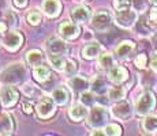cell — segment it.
I'll list each match as a JSON object with an SVG mask.
<instances>
[{"label": "cell", "instance_id": "obj_30", "mask_svg": "<svg viewBox=\"0 0 157 136\" xmlns=\"http://www.w3.org/2000/svg\"><path fill=\"white\" fill-rule=\"evenodd\" d=\"M79 101H81V104H83V105H86L87 108H90V106H93V105L96 104V93H92V91H83V93H81L79 94Z\"/></svg>", "mask_w": 157, "mask_h": 136}, {"label": "cell", "instance_id": "obj_26", "mask_svg": "<svg viewBox=\"0 0 157 136\" xmlns=\"http://www.w3.org/2000/svg\"><path fill=\"white\" fill-rule=\"evenodd\" d=\"M48 61H49V64L52 65L53 69H56V71H63V68H64L66 61H67V60L64 59L63 54L48 53Z\"/></svg>", "mask_w": 157, "mask_h": 136}, {"label": "cell", "instance_id": "obj_16", "mask_svg": "<svg viewBox=\"0 0 157 136\" xmlns=\"http://www.w3.org/2000/svg\"><path fill=\"white\" fill-rule=\"evenodd\" d=\"M87 113H89V109H87L86 105L77 104V105H72V106L68 109L67 116H68V119H70L71 121L79 123V121H82L83 119H86Z\"/></svg>", "mask_w": 157, "mask_h": 136}, {"label": "cell", "instance_id": "obj_17", "mask_svg": "<svg viewBox=\"0 0 157 136\" xmlns=\"http://www.w3.org/2000/svg\"><path fill=\"white\" fill-rule=\"evenodd\" d=\"M90 15V8L86 7V6H77V7H74L72 10L70 11V18L71 20H74V22L77 23H85L89 20Z\"/></svg>", "mask_w": 157, "mask_h": 136}, {"label": "cell", "instance_id": "obj_35", "mask_svg": "<svg viewBox=\"0 0 157 136\" xmlns=\"http://www.w3.org/2000/svg\"><path fill=\"white\" fill-rule=\"evenodd\" d=\"M134 64H135V67H137V68L145 69V68H146V65H147V56L145 53L138 54V56L134 59Z\"/></svg>", "mask_w": 157, "mask_h": 136}, {"label": "cell", "instance_id": "obj_45", "mask_svg": "<svg viewBox=\"0 0 157 136\" xmlns=\"http://www.w3.org/2000/svg\"><path fill=\"white\" fill-rule=\"evenodd\" d=\"M0 45H3V44H2V41H0Z\"/></svg>", "mask_w": 157, "mask_h": 136}, {"label": "cell", "instance_id": "obj_46", "mask_svg": "<svg viewBox=\"0 0 157 136\" xmlns=\"http://www.w3.org/2000/svg\"><path fill=\"white\" fill-rule=\"evenodd\" d=\"M82 2H86V0H82Z\"/></svg>", "mask_w": 157, "mask_h": 136}, {"label": "cell", "instance_id": "obj_18", "mask_svg": "<svg viewBox=\"0 0 157 136\" xmlns=\"http://www.w3.org/2000/svg\"><path fill=\"white\" fill-rule=\"evenodd\" d=\"M41 8H43V13L48 18H56L60 14L62 4H60L59 0H44Z\"/></svg>", "mask_w": 157, "mask_h": 136}, {"label": "cell", "instance_id": "obj_31", "mask_svg": "<svg viewBox=\"0 0 157 136\" xmlns=\"http://www.w3.org/2000/svg\"><path fill=\"white\" fill-rule=\"evenodd\" d=\"M77 71H78V63L72 59H68L67 61H66L64 68H63V74H64L66 76L71 78L77 74Z\"/></svg>", "mask_w": 157, "mask_h": 136}, {"label": "cell", "instance_id": "obj_1", "mask_svg": "<svg viewBox=\"0 0 157 136\" xmlns=\"http://www.w3.org/2000/svg\"><path fill=\"white\" fill-rule=\"evenodd\" d=\"M26 76V68L22 63H15L6 67L0 72V82L6 84H18L22 83Z\"/></svg>", "mask_w": 157, "mask_h": 136}, {"label": "cell", "instance_id": "obj_34", "mask_svg": "<svg viewBox=\"0 0 157 136\" xmlns=\"http://www.w3.org/2000/svg\"><path fill=\"white\" fill-rule=\"evenodd\" d=\"M131 6L137 13L144 14L147 10V0H131Z\"/></svg>", "mask_w": 157, "mask_h": 136}, {"label": "cell", "instance_id": "obj_27", "mask_svg": "<svg viewBox=\"0 0 157 136\" xmlns=\"http://www.w3.org/2000/svg\"><path fill=\"white\" fill-rule=\"evenodd\" d=\"M124 97H126V89L122 87L120 84H116V86L108 89V98L111 101H115V102L122 101V99H124Z\"/></svg>", "mask_w": 157, "mask_h": 136}, {"label": "cell", "instance_id": "obj_32", "mask_svg": "<svg viewBox=\"0 0 157 136\" xmlns=\"http://www.w3.org/2000/svg\"><path fill=\"white\" fill-rule=\"evenodd\" d=\"M3 19L7 23V26L11 27V29H14V27L18 25V17L13 10H6L4 15H3Z\"/></svg>", "mask_w": 157, "mask_h": 136}, {"label": "cell", "instance_id": "obj_5", "mask_svg": "<svg viewBox=\"0 0 157 136\" xmlns=\"http://www.w3.org/2000/svg\"><path fill=\"white\" fill-rule=\"evenodd\" d=\"M113 20L122 29H131L135 26L138 20V13L134 8H124V10H116V14L113 17Z\"/></svg>", "mask_w": 157, "mask_h": 136}, {"label": "cell", "instance_id": "obj_8", "mask_svg": "<svg viewBox=\"0 0 157 136\" xmlns=\"http://www.w3.org/2000/svg\"><path fill=\"white\" fill-rule=\"evenodd\" d=\"M134 109L131 106V104L127 101H117L116 104L112 105V108H111V112H112L113 117L117 120H122V121H127L132 117V114H134Z\"/></svg>", "mask_w": 157, "mask_h": 136}, {"label": "cell", "instance_id": "obj_39", "mask_svg": "<svg viewBox=\"0 0 157 136\" xmlns=\"http://www.w3.org/2000/svg\"><path fill=\"white\" fill-rule=\"evenodd\" d=\"M28 2L29 0H13V4L15 8H25L26 6H28Z\"/></svg>", "mask_w": 157, "mask_h": 136}, {"label": "cell", "instance_id": "obj_28", "mask_svg": "<svg viewBox=\"0 0 157 136\" xmlns=\"http://www.w3.org/2000/svg\"><path fill=\"white\" fill-rule=\"evenodd\" d=\"M135 31H137L138 35H144V37H147V35L152 34V27H150V20L147 22L146 19H140L135 23Z\"/></svg>", "mask_w": 157, "mask_h": 136}, {"label": "cell", "instance_id": "obj_25", "mask_svg": "<svg viewBox=\"0 0 157 136\" xmlns=\"http://www.w3.org/2000/svg\"><path fill=\"white\" fill-rule=\"evenodd\" d=\"M142 129L146 134H156L157 132V114H147L142 121Z\"/></svg>", "mask_w": 157, "mask_h": 136}, {"label": "cell", "instance_id": "obj_4", "mask_svg": "<svg viewBox=\"0 0 157 136\" xmlns=\"http://www.w3.org/2000/svg\"><path fill=\"white\" fill-rule=\"evenodd\" d=\"M156 95L152 91H145L138 97L135 102V113L138 116H147L156 108Z\"/></svg>", "mask_w": 157, "mask_h": 136}, {"label": "cell", "instance_id": "obj_23", "mask_svg": "<svg viewBox=\"0 0 157 136\" xmlns=\"http://www.w3.org/2000/svg\"><path fill=\"white\" fill-rule=\"evenodd\" d=\"M33 76L37 82L44 83L51 78V69L43 64H38L36 67H33Z\"/></svg>", "mask_w": 157, "mask_h": 136}, {"label": "cell", "instance_id": "obj_44", "mask_svg": "<svg viewBox=\"0 0 157 136\" xmlns=\"http://www.w3.org/2000/svg\"><path fill=\"white\" fill-rule=\"evenodd\" d=\"M150 3H152L153 6H155V7H157V0H149Z\"/></svg>", "mask_w": 157, "mask_h": 136}, {"label": "cell", "instance_id": "obj_24", "mask_svg": "<svg viewBox=\"0 0 157 136\" xmlns=\"http://www.w3.org/2000/svg\"><path fill=\"white\" fill-rule=\"evenodd\" d=\"M90 89H92L93 93L96 94H104V93H108V87H107V80L102 76H94L90 82Z\"/></svg>", "mask_w": 157, "mask_h": 136}, {"label": "cell", "instance_id": "obj_36", "mask_svg": "<svg viewBox=\"0 0 157 136\" xmlns=\"http://www.w3.org/2000/svg\"><path fill=\"white\" fill-rule=\"evenodd\" d=\"M131 6V0H115L113 2V7L116 10H124L128 8Z\"/></svg>", "mask_w": 157, "mask_h": 136}, {"label": "cell", "instance_id": "obj_7", "mask_svg": "<svg viewBox=\"0 0 157 136\" xmlns=\"http://www.w3.org/2000/svg\"><path fill=\"white\" fill-rule=\"evenodd\" d=\"M23 41H25L23 35L21 34V31H17V30H11V31L6 33L2 38L3 46L10 52H15V50L19 49L23 45Z\"/></svg>", "mask_w": 157, "mask_h": 136}, {"label": "cell", "instance_id": "obj_37", "mask_svg": "<svg viewBox=\"0 0 157 136\" xmlns=\"http://www.w3.org/2000/svg\"><path fill=\"white\" fill-rule=\"evenodd\" d=\"M21 106H22L23 113H26V114H32L33 113V109H34L33 104L29 101V99H23V101L21 102Z\"/></svg>", "mask_w": 157, "mask_h": 136}, {"label": "cell", "instance_id": "obj_14", "mask_svg": "<svg viewBox=\"0 0 157 136\" xmlns=\"http://www.w3.org/2000/svg\"><path fill=\"white\" fill-rule=\"evenodd\" d=\"M108 80L115 84H120L128 79V71L122 65H113L109 71H107Z\"/></svg>", "mask_w": 157, "mask_h": 136}, {"label": "cell", "instance_id": "obj_6", "mask_svg": "<svg viewBox=\"0 0 157 136\" xmlns=\"http://www.w3.org/2000/svg\"><path fill=\"white\" fill-rule=\"evenodd\" d=\"M56 102L55 99L52 98V95L51 97H43V98L38 101L37 106H36V110H37V114L40 119L43 120H48L51 119V117L55 114L56 112Z\"/></svg>", "mask_w": 157, "mask_h": 136}, {"label": "cell", "instance_id": "obj_22", "mask_svg": "<svg viewBox=\"0 0 157 136\" xmlns=\"http://www.w3.org/2000/svg\"><path fill=\"white\" fill-rule=\"evenodd\" d=\"M52 98L55 99V102L60 106H64V105L68 104V99H70V95H68L67 89H64L63 86L56 87L52 91Z\"/></svg>", "mask_w": 157, "mask_h": 136}, {"label": "cell", "instance_id": "obj_33", "mask_svg": "<svg viewBox=\"0 0 157 136\" xmlns=\"http://www.w3.org/2000/svg\"><path fill=\"white\" fill-rule=\"evenodd\" d=\"M104 132L108 136H119L122 135V128L117 124H107L104 127Z\"/></svg>", "mask_w": 157, "mask_h": 136}, {"label": "cell", "instance_id": "obj_43", "mask_svg": "<svg viewBox=\"0 0 157 136\" xmlns=\"http://www.w3.org/2000/svg\"><path fill=\"white\" fill-rule=\"evenodd\" d=\"M7 23H6V22H0V35H2V34H4V33L6 31H7Z\"/></svg>", "mask_w": 157, "mask_h": 136}, {"label": "cell", "instance_id": "obj_11", "mask_svg": "<svg viewBox=\"0 0 157 136\" xmlns=\"http://www.w3.org/2000/svg\"><path fill=\"white\" fill-rule=\"evenodd\" d=\"M45 48H47L48 53H53V54H66L68 53V45L66 40H63L62 37H52L48 38L45 42Z\"/></svg>", "mask_w": 157, "mask_h": 136}, {"label": "cell", "instance_id": "obj_20", "mask_svg": "<svg viewBox=\"0 0 157 136\" xmlns=\"http://www.w3.org/2000/svg\"><path fill=\"white\" fill-rule=\"evenodd\" d=\"M115 59H116V57L112 56V54L108 53V52L101 53L100 56L97 57V65H98V68L102 69V71H109V69L115 65Z\"/></svg>", "mask_w": 157, "mask_h": 136}, {"label": "cell", "instance_id": "obj_2", "mask_svg": "<svg viewBox=\"0 0 157 136\" xmlns=\"http://www.w3.org/2000/svg\"><path fill=\"white\" fill-rule=\"evenodd\" d=\"M108 120H109V113L104 106L100 105H93L90 106V110L87 113L86 117V123L89 127L92 128H102L107 125Z\"/></svg>", "mask_w": 157, "mask_h": 136}, {"label": "cell", "instance_id": "obj_10", "mask_svg": "<svg viewBox=\"0 0 157 136\" xmlns=\"http://www.w3.org/2000/svg\"><path fill=\"white\" fill-rule=\"evenodd\" d=\"M57 33L59 37H62L66 41H72L75 38H78V35L81 34V27L79 23L77 22H62L57 27Z\"/></svg>", "mask_w": 157, "mask_h": 136}, {"label": "cell", "instance_id": "obj_9", "mask_svg": "<svg viewBox=\"0 0 157 136\" xmlns=\"http://www.w3.org/2000/svg\"><path fill=\"white\" fill-rule=\"evenodd\" d=\"M19 99V93L13 84H3L0 87V101L4 108H11Z\"/></svg>", "mask_w": 157, "mask_h": 136}, {"label": "cell", "instance_id": "obj_3", "mask_svg": "<svg viewBox=\"0 0 157 136\" xmlns=\"http://www.w3.org/2000/svg\"><path fill=\"white\" fill-rule=\"evenodd\" d=\"M112 22H113V17L108 10L97 11L90 18V26L97 33H105L107 30H109Z\"/></svg>", "mask_w": 157, "mask_h": 136}, {"label": "cell", "instance_id": "obj_12", "mask_svg": "<svg viewBox=\"0 0 157 136\" xmlns=\"http://www.w3.org/2000/svg\"><path fill=\"white\" fill-rule=\"evenodd\" d=\"M135 52V44L132 41H122L115 49V57L119 60H127Z\"/></svg>", "mask_w": 157, "mask_h": 136}, {"label": "cell", "instance_id": "obj_41", "mask_svg": "<svg viewBox=\"0 0 157 136\" xmlns=\"http://www.w3.org/2000/svg\"><path fill=\"white\" fill-rule=\"evenodd\" d=\"M150 68H152L153 72H157V56L153 57L152 61H150Z\"/></svg>", "mask_w": 157, "mask_h": 136}, {"label": "cell", "instance_id": "obj_15", "mask_svg": "<svg viewBox=\"0 0 157 136\" xmlns=\"http://www.w3.org/2000/svg\"><path fill=\"white\" fill-rule=\"evenodd\" d=\"M102 46L100 42L97 41H92L89 44H86L85 46L81 49V57L85 60H93V59H97L98 56L101 54Z\"/></svg>", "mask_w": 157, "mask_h": 136}, {"label": "cell", "instance_id": "obj_38", "mask_svg": "<svg viewBox=\"0 0 157 136\" xmlns=\"http://www.w3.org/2000/svg\"><path fill=\"white\" fill-rule=\"evenodd\" d=\"M22 91L25 93V95H26V97H30V95H33V94H34L36 89H34V86H33V84L26 83V84H23V87H22Z\"/></svg>", "mask_w": 157, "mask_h": 136}, {"label": "cell", "instance_id": "obj_42", "mask_svg": "<svg viewBox=\"0 0 157 136\" xmlns=\"http://www.w3.org/2000/svg\"><path fill=\"white\" fill-rule=\"evenodd\" d=\"M90 135H93V136L105 135V132H104V129H100V128H94V131H92V132H90Z\"/></svg>", "mask_w": 157, "mask_h": 136}, {"label": "cell", "instance_id": "obj_19", "mask_svg": "<svg viewBox=\"0 0 157 136\" xmlns=\"http://www.w3.org/2000/svg\"><path fill=\"white\" fill-rule=\"evenodd\" d=\"M14 120L10 113L0 114V135H11L14 132Z\"/></svg>", "mask_w": 157, "mask_h": 136}, {"label": "cell", "instance_id": "obj_21", "mask_svg": "<svg viewBox=\"0 0 157 136\" xmlns=\"http://www.w3.org/2000/svg\"><path fill=\"white\" fill-rule=\"evenodd\" d=\"M25 60L30 67H36L38 64H43L44 61V53L38 49H32L25 54Z\"/></svg>", "mask_w": 157, "mask_h": 136}, {"label": "cell", "instance_id": "obj_13", "mask_svg": "<svg viewBox=\"0 0 157 136\" xmlns=\"http://www.w3.org/2000/svg\"><path fill=\"white\" fill-rule=\"evenodd\" d=\"M67 84L70 86V89L72 91L78 93V94L90 90V80L85 76H81V75H74V76H71L70 79H68Z\"/></svg>", "mask_w": 157, "mask_h": 136}, {"label": "cell", "instance_id": "obj_29", "mask_svg": "<svg viewBox=\"0 0 157 136\" xmlns=\"http://www.w3.org/2000/svg\"><path fill=\"white\" fill-rule=\"evenodd\" d=\"M26 22H28V25H30V26H38L43 22V15L38 13L37 10H32L26 15Z\"/></svg>", "mask_w": 157, "mask_h": 136}, {"label": "cell", "instance_id": "obj_40", "mask_svg": "<svg viewBox=\"0 0 157 136\" xmlns=\"http://www.w3.org/2000/svg\"><path fill=\"white\" fill-rule=\"evenodd\" d=\"M149 20H150V23H155V25H157V7L153 8V10L150 11Z\"/></svg>", "mask_w": 157, "mask_h": 136}]
</instances>
